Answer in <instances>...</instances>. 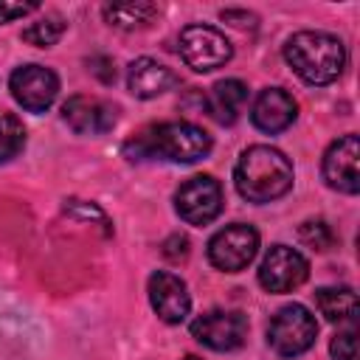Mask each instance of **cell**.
<instances>
[{
	"label": "cell",
	"mask_w": 360,
	"mask_h": 360,
	"mask_svg": "<svg viewBox=\"0 0 360 360\" xmlns=\"http://www.w3.org/2000/svg\"><path fill=\"white\" fill-rule=\"evenodd\" d=\"M233 183L248 202H270L290 191L292 163L284 152L256 143L239 155L233 169Z\"/></svg>",
	"instance_id": "obj_1"
},
{
	"label": "cell",
	"mask_w": 360,
	"mask_h": 360,
	"mask_svg": "<svg viewBox=\"0 0 360 360\" xmlns=\"http://www.w3.org/2000/svg\"><path fill=\"white\" fill-rule=\"evenodd\" d=\"M124 152L129 160L163 158L172 163H194L211 152V135L191 121H166L127 141Z\"/></svg>",
	"instance_id": "obj_2"
},
{
	"label": "cell",
	"mask_w": 360,
	"mask_h": 360,
	"mask_svg": "<svg viewBox=\"0 0 360 360\" xmlns=\"http://www.w3.org/2000/svg\"><path fill=\"white\" fill-rule=\"evenodd\" d=\"M284 59L307 84H329L346 68V48L335 34L298 31L284 42Z\"/></svg>",
	"instance_id": "obj_3"
},
{
	"label": "cell",
	"mask_w": 360,
	"mask_h": 360,
	"mask_svg": "<svg viewBox=\"0 0 360 360\" xmlns=\"http://www.w3.org/2000/svg\"><path fill=\"white\" fill-rule=\"evenodd\" d=\"M315 338H318V323H315V315L304 304L281 307L267 326V343L281 357L304 354L315 343Z\"/></svg>",
	"instance_id": "obj_4"
},
{
	"label": "cell",
	"mask_w": 360,
	"mask_h": 360,
	"mask_svg": "<svg viewBox=\"0 0 360 360\" xmlns=\"http://www.w3.org/2000/svg\"><path fill=\"white\" fill-rule=\"evenodd\" d=\"M180 56L191 70L208 73V70L222 68L233 56V48L228 42V37L222 31H217L214 25L194 22L180 31Z\"/></svg>",
	"instance_id": "obj_5"
},
{
	"label": "cell",
	"mask_w": 360,
	"mask_h": 360,
	"mask_svg": "<svg viewBox=\"0 0 360 360\" xmlns=\"http://www.w3.org/2000/svg\"><path fill=\"white\" fill-rule=\"evenodd\" d=\"M259 250V233L253 225L233 222L217 231L208 242V259L222 273H239L245 270Z\"/></svg>",
	"instance_id": "obj_6"
},
{
	"label": "cell",
	"mask_w": 360,
	"mask_h": 360,
	"mask_svg": "<svg viewBox=\"0 0 360 360\" xmlns=\"http://www.w3.org/2000/svg\"><path fill=\"white\" fill-rule=\"evenodd\" d=\"M174 208L188 225H208L222 211V188L211 174H194L177 188Z\"/></svg>",
	"instance_id": "obj_7"
},
{
	"label": "cell",
	"mask_w": 360,
	"mask_h": 360,
	"mask_svg": "<svg viewBox=\"0 0 360 360\" xmlns=\"http://www.w3.org/2000/svg\"><path fill=\"white\" fill-rule=\"evenodd\" d=\"M309 276V262L290 245H273L259 264V284L267 292H292Z\"/></svg>",
	"instance_id": "obj_8"
},
{
	"label": "cell",
	"mask_w": 360,
	"mask_h": 360,
	"mask_svg": "<svg viewBox=\"0 0 360 360\" xmlns=\"http://www.w3.org/2000/svg\"><path fill=\"white\" fill-rule=\"evenodd\" d=\"M191 335H194V340H200L202 346H208L214 352H231L245 343L248 318L236 309H211V312H202L200 318H194Z\"/></svg>",
	"instance_id": "obj_9"
},
{
	"label": "cell",
	"mask_w": 360,
	"mask_h": 360,
	"mask_svg": "<svg viewBox=\"0 0 360 360\" xmlns=\"http://www.w3.org/2000/svg\"><path fill=\"white\" fill-rule=\"evenodd\" d=\"M8 87H11V96L17 98V104H22V110L45 112L56 101L59 79L45 65H22L11 73Z\"/></svg>",
	"instance_id": "obj_10"
},
{
	"label": "cell",
	"mask_w": 360,
	"mask_h": 360,
	"mask_svg": "<svg viewBox=\"0 0 360 360\" xmlns=\"http://www.w3.org/2000/svg\"><path fill=\"white\" fill-rule=\"evenodd\" d=\"M65 124L79 135H104L118 121V107L98 96H70L62 104Z\"/></svg>",
	"instance_id": "obj_11"
},
{
	"label": "cell",
	"mask_w": 360,
	"mask_h": 360,
	"mask_svg": "<svg viewBox=\"0 0 360 360\" xmlns=\"http://www.w3.org/2000/svg\"><path fill=\"white\" fill-rule=\"evenodd\" d=\"M360 141L357 135H343L338 138L326 155H323V180L329 188L343 191V194H357L360 191Z\"/></svg>",
	"instance_id": "obj_12"
},
{
	"label": "cell",
	"mask_w": 360,
	"mask_h": 360,
	"mask_svg": "<svg viewBox=\"0 0 360 360\" xmlns=\"http://www.w3.org/2000/svg\"><path fill=\"white\" fill-rule=\"evenodd\" d=\"M149 304H152V309L158 312L160 321L180 323L191 309L186 281L174 273H166V270L152 273L149 276Z\"/></svg>",
	"instance_id": "obj_13"
},
{
	"label": "cell",
	"mask_w": 360,
	"mask_h": 360,
	"mask_svg": "<svg viewBox=\"0 0 360 360\" xmlns=\"http://www.w3.org/2000/svg\"><path fill=\"white\" fill-rule=\"evenodd\" d=\"M295 115H298V104H295V98H292L287 90H281V87H267V90H262V93L256 96V101H253V110H250V118H253L256 129L270 132V135L284 132V129L295 121Z\"/></svg>",
	"instance_id": "obj_14"
},
{
	"label": "cell",
	"mask_w": 360,
	"mask_h": 360,
	"mask_svg": "<svg viewBox=\"0 0 360 360\" xmlns=\"http://www.w3.org/2000/svg\"><path fill=\"white\" fill-rule=\"evenodd\" d=\"M127 84H129V93L132 96H138V98H155V96H163L166 90H172L177 84V76L163 62L149 59V56H141V59H135L129 65Z\"/></svg>",
	"instance_id": "obj_15"
},
{
	"label": "cell",
	"mask_w": 360,
	"mask_h": 360,
	"mask_svg": "<svg viewBox=\"0 0 360 360\" xmlns=\"http://www.w3.org/2000/svg\"><path fill=\"white\" fill-rule=\"evenodd\" d=\"M248 101V87L239 82V79H222L217 82L208 96H205V107H208V115L217 121V124H233L242 112Z\"/></svg>",
	"instance_id": "obj_16"
},
{
	"label": "cell",
	"mask_w": 360,
	"mask_h": 360,
	"mask_svg": "<svg viewBox=\"0 0 360 360\" xmlns=\"http://www.w3.org/2000/svg\"><path fill=\"white\" fill-rule=\"evenodd\" d=\"M315 307L326 321L343 323L357 315V295L352 287H321L315 292Z\"/></svg>",
	"instance_id": "obj_17"
},
{
	"label": "cell",
	"mask_w": 360,
	"mask_h": 360,
	"mask_svg": "<svg viewBox=\"0 0 360 360\" xmlns=\"http://www.w3.org/2000/svg\"><path fill=\"white\" fill-rule=\"evenodd\" d=\"M158 14H160V8L155 3H143V0H138V3H107L104 6V20L112 28H121V31L143 28Z\"/></svg>",
	"instance_id": "obj_18"
},
{
	"label": "cell",
	"mask_w": 360,
	"mask_h": 360,
	"mask_svg": "<svg viewBox=\"0 0 360 360\" xmlns=\"http://www.w3.org/2000/svg\"><path fill=\"white\" fill-rule=\"evenodd\" d=\"M65 28H68V22H65L59 14H45L42 20L31 22L28 28H22V39H25L28 45L48 48V45H53V42H59V39H62Z\"/></svg>",
	"instance_id": "obj_19"
},
{
	"label": "cell",
	"mask_w": 360,
	"mask_h": 360,
	"mask_svg": "<svg viewBox=\"0 0 360 360\" xmlns=\"http://www.w3.org/2000/svg\"><path fill=\"white\" fill-rule=\"evenodd\" d=\"M25 146V127L17 115L0 112V163L17 158V152Z\"/></svg>",
	"instance_id": "obj_20"
},
{
	"label": "cell",
	"mask_w": 360,
	"mask_h": 360,
	"mask_svg": "<svg viewBox=\"0 0 360 360\" xmlns=\"http://www.w3.org/2000/svg\"><path fill=\"white\" fill-rule=\"evenodd\" d=\"M298 236H301L304 245H309V248H315V250H326V248H332V242H335V233H332V228H329L323 219H307V222L301 225Z\"/></svg>",
	"instance_id": "obj_21"
},
{
	"label": "cell",
	"mask_w": 360,
	"mask_h": 360,
	"mask_svg": "<svg viewBox=\"0 0 360 360\" xmlns=\"http://www.w3.org/2000/svg\"><path fill=\"white\" fill-rule=\"evenodd\" d=\"M329 352H332L335 360H357V335H354V329L335 335L332 343H329Z\"/></svg>",
	"instance_id": "obj_22"
},
{
	"label": "cell",
	"mask_w": 360,
	"mask_h": 360,
	"mask_svg": "<svg viewBox=\"0 0 360 360\" xmlns=\"http://www.w3.org/2000/svg\"><path fill=\"white\" fill-rule=\"evenodd\" d=\"M39 6L37 3H6L0 0V22H11V20H20L31 11H37Z\"/></svg>",
	"instance_id": "obj_23"
},
{
	"label": "cell",
	"mask_w": 360,
	"mask_h": 360,
	"mask_svg": "<svg viewBox=\"0 0 360 360\" xmlns=\"http://www.w3.org/2000/svg\"><path fill=\"white\" fill-rule=\"evenodd\" d=\"M90 70L101 79V82H112L115 79V68H112V62L107 59V56H96V59H90Z\"/></svg>",
	"instance_id": "obj_24"
},
{
	"label": "cell",
	"mask_w": 360,
	"mask_h": 360,
	"mask_svg": "<svg viewBox=\"0 0 360 360\" xmlns=\"http://www.w3.org/2000/svg\"><path fill=\"white\" fill-rule=\"evenodd\" d=\"M169 259H186V253H188V239L186 236H180V233H174V236H169L166 239V250H163Z\"/></svg>",
	"instance_id": "obj_25"
},
{
	"label": "cell",
	"mask_w": 360,
	"mask_h": 360,
	"mask_svg": "<svg viewBox=\"0 0 360 360\" xmlns=\"http://www.w3.org/2000/svg\"><path fill=\"white\" fill-rule=\"evenodd\" d=\"M222 20H239L236 22L239 28H253L256 25V17L253 14H245V11H222Z\"/></svg>",
	"instance_id": "obj_26"
},
{
	"label": "cell",
	"mask_w": 360,
	"mask_h": 360,
	"mask_svg": "<svg viewBox=\"0 0 360 360\" xmlns=\"http://www.w3.org/2000/svg\"><path fill=\"white\" fill-rule=\"evenodd\" d=\"M186 360H200V357H194V354H188V357H186Z\"/></svg>",
	"instance_id": "obj_27"
}]
</instances>
